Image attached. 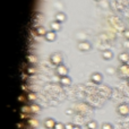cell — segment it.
I'll use <instances>...</instances> for the list:
<instances>
[{
	"label": "cell",
	"instance_id": "1",
	"mask_svg": "<svg viewBox=\"0 0 129 129\" xmlns=\"http://www.w3.org/2000/svg\"><path fill=\"white\" fill-rule=\"evenodd\" d=\"M50 62L56 67L60 66V64H62V56L59 52H54L50 56Z\"/></svg>",
	"mask_w": 129,
	"mask_h": 129
},
{
	"label": "cell",
	"instance_id": "2",
	"mask_svg": "<svg viewBox=\"0 0 129 129\" xmlns=\"http://www.w3.org/2000/svg\"><path fill=\"white\" fill-rule=\"evenodd\" d=\"M117 71L121 78H126V79L129 78V66L127 63H121V66L119 67Z\"/></svg>",
	"mask_w": 129,
	"mask_h": 129
},
{
	"label": "cell",
	"instance_id": "3",
	"mask_svg": "<svg viewBox=\"0 0 129 129\" xmlns=\"http://www.w3.org/2000/svg\"><path fill=\"white\" fill-rule=\"evenodd\" d=\"M117 112H118V114H120L121 117H127L129 114V105L127 103H121V104H119L118 108H117Z\"/></svg>",
	"mask_w": 129,
	"mask_h": 129
},
{
	"label": "cell",
	"instance_id": "4",
	"mask_svg": "<svg viewBox=\"0 0 129 129\" xmlns=\"http://www.w3.org/2000/svg\"><path fill=\"white\" fill-rule=\"evenodd\" d=\"M77 49L82 52H88L92 50V44L89 42H86V41H82L77 44Z\"/></svg>",
	"mask_w": 129,
	"mask_h": 129
},
{
	"label": "cell",
	"instance_id": "5",
	"mask_svg": "<svg viewBox=\"0 0 129 129\" xmlns=\"http://www.w3.org/2000/svg\"><path fill=\"white\" fill-rule=\"evenodd\" d=\"M56 73L59 77H64V76H68L69 70H68V68L62 63V64H60V66L56 67Z\"/></svg>",
	"mask_w": 129,
	"mask_h": 129
},
{
	"label": "cell",
	"instance_id": "6",
	"mask_svg": "<svg viewBox=\"0 0 129 129\" xmlns=\"http://www.w3.org/2000/svg\"><path fill=\"white\" fill-rule=\"evenodd\" d=\"M91 80L95 84H101L103 80V75L101 73H93L91 75Z\"/></svg>",
	"mask_w": 129,
	"mask_h": 129
},
{
	"label": "cell",
	"instance_id": "7",
	"mask_svg": "<svg viewBox=\"0 0 129 129\" xmlns=\"http://www.w3.org/2000/svg\"><path fill=\"white\" fill-rule=\"evenodd\" d=\"M56 123L57 121L54 120V119L52 118H48L44 120V127L47 129H54V127H56Z\"/></svg>",
	"mask_w": 129,
	"mask_h": 129
},
{
	"label": "cell",
	"instance_id": "8",
	"mask_svg": "<svg viewBox=\"0 0 129 129\" xmlns=\"http://www.w3.org/2000/svg\"><path fill=\"white\" fill-rule=\"evenodd\" d=\"M45 40L48 41V42H53V41L57 40V33L53 31H48L47 34H45Z\"/></svg>",
	"mask_w": 129,
	"mask_h": 129
},
{
	"label": "cell",
	"instance_id": "9",
	"mask_svg": "<svg viewBox=\"0 0 129 129\" xmlns=\"http://www.w3.org/2000/svg\"><path fill=\"white\" fill-rule=\"evenodd\" d=\"M54 20H57V22H59L60 24H62V23H64L67 20V16L64 13H57L56 16H54Z\"/></svg>",
	"mask_w": 129,
	"mask_h": 129
},
{
	"label": "cell",
	"instance_id": "10",
	"mask_svg": "<svg viewBox=\"0 0 129 129\" xmlns=\"http://www.w3.org/2000/svg\"><path fill=\"white\" fill-rule=\"evenodd\" d=\"M61 29V24L57 20H53V22L50 23V31H53V32H59Z\"/></svg>",
	"mask_w": 129,
	"mask_h": 129
},
{
	"label": "cell",
	"instance_id": "11",
	"mask_svg": "<svg viewBox=\"0 0 129 129\" xmlns=\"http://www.w3.org/2000/svg\"><path fill=\"white\" fill-rule=\"evenodd\" d=\"M119 60H120L121 63H128L129 62V53L128 52H121L119 54Z\"/></svg>",
	"mask_w": 129,
	"mask_h": 129
},
{
	"label": "cell",
	"instance_id": "12",
	"mask_svg": "<svg viewBox=\"0 0 129 129\" xmlns=\"http://www.w3.org/2000/svg\"><path fill=\"white\" fill-rule=\"evenodd\" d=\"M60 85L61 86H69V85L71 84V78L69 77V76H64V77H60Z\"/></svg>",
	"mask_w": 129,
	"mask_h": 129
},
{
	"label": "cell",
	"instance_id": "13",
	"mask_svg": "<svg viewBox=\"0 0 129 129\" xmlns=\"http://www.w3.org/2000/svg\"><path fill=\"white\" fill-rule=\"evenodd\" d=\"M102 58L104 59V60H111V59L113 58V53H112V51H110V50H105V51L102 52Z\"/></svg>",
	"mask_w": 129,
	"mask_h": 129
},
{
	"label": "cell",
	"instance_id": "14",
	"mask_svg": "<svg viewBox=\"0 0 129 129\" xmlns=\"http://www.w3.org/2000/svg\"><path fill=\"white\" fill-rule=\"evenodd\" d=\"M36 34L40 36H45V34H47V31H45V28L43 26H38L36 27Z\"/></svg>",
	"mask_w": 129,
	"mask_h": 129
},
{
	"label": "cell",
	"instance_id": "15",
	"mask_svg": "<svg viewBox=\"0 0 129 129\" xmlns=\"http://www.w3.org/2000/svg\"><path fill=\"white\" fill-rule=\"evenodd\" d=\"M86 128L87 129H98V122L94 120H91L86 123Z\"/></svg>",
	"mask_w": 129,
	"mask_h": 129
},
{
	"label": "cell",
	"instance_id": "16",
	"mask_svg": "<svg viewBox=\"0 0 129 129\" xmlns=\"http://www.w3.org/2000/svg\"><path fill=\"white\" fill-rule=\"evenodd\" d=\"M101 129H113V127H112L111 123L104 122V123H102V126H101Z\"/></svg>",
	"mask_w": 129,
	"mask_h": 129
},
{
	"label": "cell",
	"instance_id": "17",
	"mask_svg": "<svg viewBox=\"0 0 129 129\" xmlns=\"http://www.w3.org/2000/svg\"><path fill=\"white\" fill-rule=\"evenodd\" d=\"M31 111L33 112V113H36V112H39L40 111V107H39V105H32L31 107Z\"/></svg>",
	"mask_w": 129,
	"mask_h": 129
},
{
	"label": "cell",
	"instance_id": "18",
	"mask_svg": "<svg viewBox=\"0 0 129 129\" xmlns=\"http://www.w3.org/2000/svg\"><path fill=\"white\" fill-rule=\"evenodd\" d=\"M54 129H64V125H63L62 122H57Z\"/></svg>",
	"mask_w": 129,
	"mask_h": 129
},
{
	"label": "cell",
	"instance_id": "19",
	"mask_svg": "<svg viewBox=\"0 0 129 129\" xmlns=\"http://www.w3.org/2000/svg\"><path fill=\"white\" fill-rule=\"evenodd\" d=\"M74 127H75V125H73L71 122H68L64 125V129H74Z\"/></svg>",
	"mask_w": 129,
	"mask_h": 129
},
{
	"label": "cell",
	"instance_id": "20",
	"mask_svg": "<svg viewBox=\"0 0 129 129\" xmlns=\"http://www.w3.org/2000/svg\"><path fill=\"white\" fill-rule=\"evenodd\" d=\"M29 125L31 126H33V127H38V125H39V122L36 120H33V119H32V120H29Z\"/></svg>",
	"mask_w": 129,
	"mask_h": 129
},
{
	"label": "cell",
	"instance_id": "21",
	"mask_svg": "<svg viewBox=\"0 0 129 129\" xmlns=\"http://www.w3.org/2000/svg\"><path fill=\"white\" fill-rule=\"evenodd\" d=\"M123 35H125L126 40H127V41H129V29H126V31L123 32Z\"/></svg>",
	"mask_w": 129,
	"mask_h": 129
},
{
	"label": "cell",
	"instance_id": "22",
	"mask_svg": "<svg viewBox=\"0 0 129 129\" xmlns=\"http://www.w3.org/2000/svg\"><path fill=\"white\" fill-rule=\"evenodd\" d=\"M22 111H23V112H28V111H31V108H28V107H23Z\"/></svg>",
	"mask_w": 129,
	"mask_h": 129
},
{
	"label": "cell",
	"instance_id": "23",
	"mask_svg": "<svg viewBox=\"0 0 129 129\" xmlns=\"http://www.w3.org/2000/svg\"><path fill=\"white\" fill-rule=\"evenodd\" d=\"M28 99H29V100H34V99H35V94L31 93V94L28 95Z\"/></svg>",
	"mask_w": 129,
	"mask_h": 129
},
{
	"label": "cell",
	"instance_id": "24",
	"mask_svg": "<svg viewBox=\"0 0 129 129\" xmlns=\"http://www.w3.org/2000/svg\"><path fill=\"white\" fill-rule=\"evenodd\" d=\"M74 129H82V127H80V126H77V125H75V127H74Z\"/></svg>",
	"mask_w": 129,
	"mask_h": 129
},
{
	"label": "cell",
	"instance_id": "25",
	"mask_svg": "<svg viewBox=\"0 0 129 129\" xmlns=\"http://www.w3.org/2000/svg\"><path fill=\"white\" fill-rule=\"evenodd\" d=\"M127 83H128V85H129V78H128V79H127Z\"/></svg>",
	"mask_w": 129,
	"mask_h": 129
},
{
	"label": "cell",
	"instance_id": "26",
	"mask_svg": "<svg viewBox=\"0 0 129 129\" xmlns=\"http://www.w3.org/2000/svg\"><path fill=\"white\" fill-rule=\"evenodd\" d=\"M95 1H98V2H99V1H101V0H95Z\"/></svg>",
	"mask_w": 129,
	"mask_h": 129
},
{
	"label": "cell",
	"instance_id": "27",
	"mask_svg": "<svg viewBox=\"0 0 129 129\" xmlns=\"http://www.w3.org/2000/svg\"><path fill=\"white\" fill-rule=\"evenodd\" d=\"M127 64H128V66H129V62H128V63H127Z\"/></svg>",
	"mask_w": 129,
	"mask_h": 129
}]
</instances>
